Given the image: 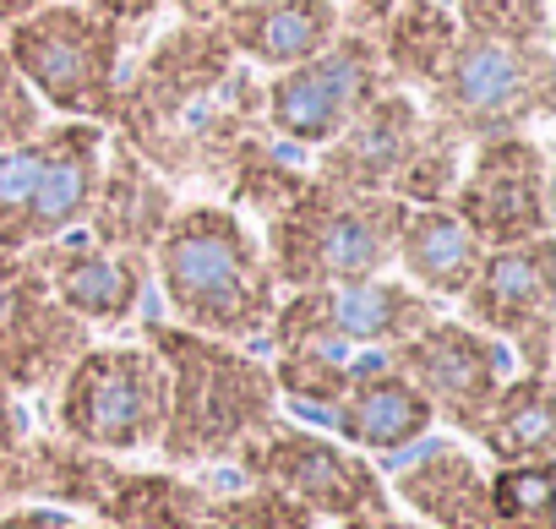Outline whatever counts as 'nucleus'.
<instances>
[{
	"label": "nucleus",
	"instance_id": "obj_1",
	"mask_svg": "<svg viewBox=\"0 0 556 529\" xmlns=\"http://www.w3.org/2000/svg\"><path fill=\"white\" fill-rule=\"evenodd\" d=\"M148 285L164 306V323L251 350L262 344L285 295L256 224L218 197H180L148 251Z\"/></svg>",
	"mask_w": 556,
	"mask_h": 529
},
{
	"label": "nucleus",
	"instance_id": "obj_2",
	"mask_svg": "<svg viewBox=\"0 0 556 529\" xmlns=\"http://www.w3.org/2000/svg\"><path fill=\"white\" fill-rule=\"evenodd\" d=\"M137 333L164 366V431L159 453L175 469H213L229 464L273 415H278V388L267 361L251 344L207 339L191 328H175L164 317H142Z\"/></svg>",
	"mask_w": 556,
	"mask_h": 529
},
{
	"label": "nucleus",
	"instance_id": "obj_3",
	"mask_svg": "<svg viewBox=\"0 0 556 529\" xmlns=\"http://www.w3.org/2000/svg\"><path fill=\"white\" fill-rule=\"evenodd\" d=\"M399 218L404 202L382 191H344L323 175H306L285 207L256 224V235L278 290H333L393 268Z\"/></svg>",
	"mask_w": 556,
	"mask_h": 529
},
{
	"label": "nucleus",
	"instance_id": "obj_4",
	"mask_svg": "<svg viewBox=\"0 0 556 529\" xmlns=\"http://www.w3.org/2000/svg\"><path fill=\"white\" fill-rule=\"evenodd\" d=\"M131 34L110 17L88 12L83 0H50V7L0 28V50L28 77L55 121H99L115 126L121 77L131 61Z\"/></svg>",
	"mask_w": 556,
	"mask_h": 529
},
{
	"label": "nucleus",
	"instance_id": "obj_5",
	"mask_svg": "<svg viewBox=\"0 0 556 529\" xmlns=\"http://www.w3.org/2000/svg\"><path fill=\"white\" fill-rule=\"evenodd\" d=\"M45 399L55 437L104 458H131L159 448L169 388L159 355L137 333V339H93Z\"/></svg>",
	"mask_w": 556,
	"mask_h": 529
},
{
	"label": "nucleus",
	"instance_id": "obj_6",
	"mask_svg": "<svg viewBox=\"0 0 556 529\" xmlns=\"http://www.w3.org/2000/svg\"><path fill=\"white\" fill-rule=\"evenodd\" d=\"M110 126L50 121L28 142L0 148V251H39L88 218Z\"/></svg>",
	"mask_w": 556,
	"mask_h": 529
},
{
	"label": "nucleus",
	"instance_id": "obj_7",
	"mask_svg": "<svg viewBox=\"0 0 556 529\" xmlns=\"http://www.w3.org/2000/svg\"><path fill=\"white\" fill-rule=\"evenodd\" d=\"M426 115L453 137H507L545 131L556 115V50L551 45H491L458 34L442 77L420 93Z\"/></svg>",
	"mask_w": 556,
	"mask_h": 529
},
{
	"label": "nucleus",
	"instance_id": "obj_8",
	"mask_svg": "<svg viewBox=\"0 0 556 529\" xmlns=\"http://www.w3.org/2000/svg\"><path fill=\"white\" fill-rule=\"evenodd\" d=\"M240 61L229 55L218 23H169L148 28L131 45L126 77H121V110H115V137L137 153H153L169 131H180L235 72Z\"/></svg>",
	"mask_w": 556,
	"mask_h": 529
},
{
	"label": "nucleus",
	"instance_id": "obj_9",
	"mask_svg": "<svg viewBox=\"0 0 556 529\" xmlns=\"http://www.w3.org/2000/svg\"><path fill=\"white\" fill-rule=\"evenodd\" d=\"M240 475L267 480L285 496H295L317 524H344L361 513H388V480L377 475V464L355 448H344L333 431H312L301 420L273 415L240 453H235Z\"/></svg>",
	"mask_w": 556,
	"mask_h": 529
},
{
	"label": "nucleus",
	"instance_id": "obj_10",
	"mask_svg": "<svg viewBox=\"0 0 556 529\" xmlns=\"http://www.w3.org/2000/svg\"><path fill=\"white\" fill-rule=\"evenodd\" d=\"M382 88H388V72L377 61V45L361 34H339L328 50L262 77V131L312 159Z\"/></svg>",
	"mask_w": 556,
	"mask_h": 529
},
{
	"label": "nucleus",
	"instance_id": "obj_11",
	"mask_svg": "<svg viewBox=\"0 0 556 529\" xmlns=\"http://www.w3.org/2000/svg\"><path fill=\"white\" fill-rule=\"evenodd\" d=\"M447 207L469 224V235L485 251L551 235V148H545V131H507V137L469 142Z\"/></svg>",
	"mask_w": 556,
	"mask_h": 529
},
{
	"label": "nucleus",
	"instance_id": "obj_12",
	"mask_svg": "<svg viewBox=\"0 0 556 529\" xmlns=\"http://www.w3.org/2000/svg\"><path fill=\"white\" fill-rule=\"evenodd\" d=\"M453 312L507 344L513 371H551V328H556V245L551 235L491 245L475 279L453 301Z\"/></svg>",
	"mask_w": 556,
	"mask_h": 529
},
{
	"label": "nucleus",
	"instance_id": "obj_13",
	"mask_svg": "<svg viewBox=\"0 0 556 529\" xmlns=\"http://www.w3.org/2000/svg\"><path fill=\"white\" fill-rule=\"evenodd\" d=\"M93 339L99 333L55 301L34 251H0V382L17 399L50 393Z\"/></svg>",
	"mask_w": 556,
	"mask_h": 529
},
{
	"label": "nucleus",
	"instance_id": "obj_14",
	"mask_svg": "<svg viewBox=\"0 0 556 529\" xmlns=\"http://www.w3.org/2000/svg\"><path fill=\"white\" fill-rule=\"evenodd\" d=\"M393 366L426 393L431 415L447 420L453 431L469 437V426L485 415V404L496 399V388L513 377V355L507 344H496L491 333L469 328L458 312H437L420 333H409L399 350H388Z\"/></svg>",
	"mask_w": 556,
	"mask_h": 529
},
{
	"label": "nucleus",
	"instance_id": "obj_15",
	"mask_svg": "<svg viewBox=\"0 0 556 529\" xmlns=\"http://www.w3.org/2000/svg\"><path fill=\"white\" fill-rule=\"evenodd\" d=\"M39 268L55 290V301L88 323L93 333H115V328H131L142 323V301H148V256H131V251H115V245H99L83 224L66 229L61 240L39 245Z\"/></svg>",
	"mask_w": 556,
	"mask_h": 529
},
{
	"label": "nucleus",
	"instance_id": "obj_16",
	"mask_svg": "<svg viewBox=\"0 0 556 529\" xmlns=\"http://www.w3.org/2000/svg\"><path fill=\"white\" fill-rule=\"evenodd\" d=\"M328 431L366 458H399L437 431V415L426 393L393 366L388 350H361L350 361V382L339 404L328 410Z\"/></svg>",
	"mask_w": 556,
	"mask_h": 529
},
{
	"label": "nucleus",
	"instance_id": "obj_17",
	"mask_svg": "<svg viewBox=\"0 0 556 529\" xmlns=\"http://www.w3.org/2000/svg\"><path fill=\"white\" fill-rule=\"evenodd\" d=\"M426 126V104L420 93H404V88H382L333 142H323L312 153V175L344 186V191H382L393 186V175L404 169L415 137Z\"/></svg>",
	"mask_w": 556,
	"mask_h": 529
},
{
	"label": "nucleus",
	"instance_id": "obj_18",
	"mask_svg": "<svg viewBox=\"0 0 556 529\" xmlns=\"http://www.w3.org/2000/svg\"><path fill=\"white\" fill-rule=\"evenodd\" d=\"M388 502L426 529H485V464L458 437H420L388 475Z\"/></svg>",
	"mask_w": 556,
	"mask_h": 529
},
{
	"label": "nucleus",
	"instance_id": "obj_19",
	"mask_svg": "<svg viewBox=\"0 0 556 529\" xmlns=\"http://www.w3.org/2000/svg\"><path fill=\"white\" fill-rule=\"evenodd\" d=\"M175 207H180V186H169L137 148H126V142L110 131L104 169H99V191H93V202H88L83 229H88L99 245L148 256Z\"/></svg>",
	"mask_w": 556,
	"mask_h": 529
},
{
	"label": "nucleus",
	"instance_id": "obj_20",
	"mask_svg": "<svg viewBox=\"0 0 556 529\" xmlns=\"http://www.w3.org/2000/svg\"><path fill=\"white\" fill-rule=\"evenodd\" d=\"M218 34L240 66L267 77L328 50L344 28H339V0H235L218 17Z\"/></svg>",
	"mask_w": 556,
	"mask_h": 529
},
{
	"label": "nucleus",
	"instance_id": "obj_21",
	"mask_svg": "<svg viewBox=\"0 0 556 529\" xmlns=\"http://www.w3.org/2000/svg\"><path fill=\"white\" fill-rule=\"evenodd\" d=\"M480 256H485V245L469 235V224L447 202H437V207H404L399 235H393V274L409 279L437 306H453L464 295V285L480 268Z\"/></svg>",
	"mask_w": 556,
	"mask_h": 529
},
{
	"label": "nucleus",
	"instance_id": "obj_22",
	"mask_svg": "<svg viewBox=\"0 0 556 529\" xmlns=\"http://www.w3.org/2000/svg\"><path fill=\"white\" fill-rule=\"evenodd\" d=\"M317 301H323L328 328L350 350H399L409 333H420L442 312L431 295H420L393 268L388 274H371V279H350V285L317 290Z\"/></svg>",
	"mask_w": 556,
	"mask_h": 529
},
{
	"label": "nucleus",
	"instance_id": "obj_23",
	"mask_svg": "<svg viewBox=\"0 0 556 529\" xmlns=\"http://www.w3.org/2000/svg\"><path fill=\"white\" fill-rule=\"evenodd\" d=\"M469 442L491 464H540L556 453V415H551V371H513L485 415L469 426Z\"/></svg>",
	"mask_w": 556,
	"mask_h": 529
},
{
	"label": "nucleus",
	"instance_id": "obj_24",
	"mask_svg": "<svg viewBox=\"0 0 556 529\" xmlns=\"http://www.w3.org/2000/svg\"><path fill=\"white\" fill-rule=\"evenodd\" d=\"M371 45H377V61L388 72V88L426 93L458 45V17L447 0H393V12Z\"/></svg>",
	"mask_w": 556,
	"mask_h": 529
},
{
	"label": "nucleus",
	"instance_id": "obj_25",
	"mask_svg": "<svg viewBox=\"0 0 556 529\" xmlns=\"http://www.w3.org/2000/svg\"><path fill=\"white\" fill-rule=\"evenodd\" d=\"M207 480H191L180 469H115L99 524L110 529H202Z\"/></svg>",
	"mask_w": 556,
	"mask_h": 529
},
{
	"label": "nucleus",
	"instance_id": "obj_26",
	"mask_svg": "<svg viewBox=\"0 0 556 529\" xmlns=\"http://www.w3.org/2000/svg\"><path fill=\"white\" fill-rule=\"evenodd\" d=\"M464 153H469V142H464V137H453L442 121H431V115H426V126H420V137H415V148H409L404 169H399V175H393V186H388V197H393V202H404V207H437V202H447V197H453V186H458Z\"/></svg>",
	"mask_w": 556,
	"mask_h": 529
},
{
	"label": "nucleus",
	"instance_id": "obj_27",
	"mask_svg": "<svg viewBox=\"0 0 556 529\" xmlns=\"http://www.w3.org/2000/svg\"><path fill=\"white\" fill-rule=\"evenodd\" d=\"M202 529H317V518L278 486L240 475L235 486H207Z\"/></svg>",
	"mask_w": 556,
	"mask_h": 529
},
{
	"label": "nucleus",
	"instance_id": "obj_28",
	"mask_svg": "<svg viewBox=\"0 0 556 529\" xmlns=\"http://www.w3.org/2000/svg\"><path fill=\"white\" fill-rule=\"evenodd\" d=\"M551 458L485 469V529H551Z\"/></svg>",
	"mask_w": 556,
	"mask_h": 529
},
{
	"label": "nucleus",
	"instance_id": "obj_29",
	"mask_svg": "<svg viewBox=\"0 0 556 529\" xmlns=\"http://www.w3.org/2000/svg\"><path fill=\"white\" fill-rule=\"evenodd\" d=\"M458 34L491 45H556L551 0H447Z\"/></svg>",
	"mask_w": 556,
	"mask_h": 529
},
{
	"label": "nucleus",
	"instance_id": "obj_30",
	"mask_svg": "<svg viewBox=\"0 0 556 529\" xmlns=\"http://www.w3.org/2000/svg\"><path fill=\"white\" fill-rule=\"evenodd\" d=\"M55 115L45 110V99L28 88V77L7 61V50H0V148L12 142H28L34 131H45Z\"/></svg>",
	"mask_w": 556,
	"mask_h": 529
},
{
	"label": "nucleus",
	"instance_id": "obj_31",
	"mask_svg": "<svg viewBox=\"0 0 556 529\" xmlns=\"http://www.w3.org/2000/svg\"><path fill=\"white\" fill-rule=\"evenodd\" d=\"M0 529H110V524H83L72 507H50V502H7Z\"/></svg>",
	"mask_w": 556,
	"mask_h": 529
},
{
	"label": "nucleus",
	"instance_id": "obj_32",
	"mask_svg": "<svg viewBox=\"0 0 556 529\" xmlns=\"http://www.w3.org/2000/svg\"><path fill=\"white\" fill-rule=\"evenodd\" d=\"M88 12H99V17H110L115 28H126L131 39H142L159 17H164V0H83Z\"/></svg>",
	"mask_w": 556,
	"mask_h": 529
},
{
	"label": "nucleus",
	"instance_id": "obj_33",
	"mask_svg": "<svg viewBox=\"0 0 556 529\" xmlns=\"http://www.w3.org/2000/svg\"><path fill=\"white\" fill-rule=\"evenodd\" d=\"M23 442H28V410L7 382H0V458H12Z\"/></svg>",
	"mask_w": 556,
	"mask_h": 529
},
{
	"label": "nucleus",
	"instance_id": "obj_34",
	"mask_svg": "<svg viewBox=\"0 0 556 529\" xmlns=\"http://www.w3.org/2000/svg\"><path fill=\"white\" fill-rule=\"evenodd\" d=\"M235 0H164V12H175L180 23H218Z\"/></svg>",
	"mask_w": 556,
	"mask_h": 529
},
{
	"label": "nucleus",
	"instance_id": "obj_35",
	"mask_svg": "<svg viewBox=\"0 0 556 529\" xmlns=\"http://www.w3.org/2000/svg\"><path fill=\"white\" fill-rule=\"evenodd\" d=\"M339 529H415V524L393 518V507H388V513H361V518H344Z\"/></svg>",
	"mask_w": 556,
	"mask_h": 529
},
{
	"label": "nucleus",
	"instance_id": "obj_36",
	"mask_svg": "<svg viewBox=\"0 0 556 529\" xmlns=\"http://www.w3.org/2000/svg\"><path fill=\"white\" fill-rule=\"evenodd\" d=\"M39 7H50V0H0V28L17 23V17H28V12H39Z\"/></svg>",
	"mask_w": 556,
	"mask_h": 529
}]
</instances>
